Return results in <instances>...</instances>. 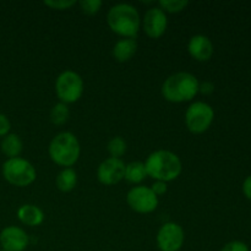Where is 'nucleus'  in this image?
<instances>
[{
  "mask_svg": "<svg viewBox=\"0 0 251 251\" xmlns=\"http://www.w3.org/2000/svg\"><path fill=\"white\" fill-rule=\"evenodd\" d=\"M0 251H1V247H0Z\"/></svg>",
  "mask_w": 251,
  "mask_h": 251,
  "instance_id": "obj_29",
  "label": "nucleus"
},
{
  "mask_svg": "<svg viewBox=\"0 0 251 251\" xmlns=\"http://www.w3.org/2000/svg\"><path fill=\"white\" fill-rule=\"evenodd\" d=\"M10 129H11V123H10L9 118L0 113V137H4L10 134Z\"/></svg>",
  "mask_w": 251,
  "mask_h": 251,
  "instance_id": "obj_25",
  "label": "nucleus"
},
{
  "mask_svg": "<svg viewBox=\"0 0 251 251\" xmlns=\"http://www.w3.org/2000/svg\"><path fill=\"white\" fill-rule=\"evenodd\" d=\"M215 119V110L208 103L198 100L191 103L185 112V125L193 134L207 131Z\"/></svg>",
  "mask_w": 251,
  "mask_h": 251,
  "instance_id": "obj_7",
  "label": "nucleus"
},
{
  "mask_svg": "<svg viewBox=\"0 0 251 251\" xmlns=\"http://www.w3.org/2000/svg\"><path fill=\"white\" fill-rule=\"evenodd\" d=\"M44 5L53 10H68L76 5V0H46Z\"/></svg>",
  "mask_w": 251,
  "mask_h": 251,
  "instance_id": "obj_23",
  "label": "nucleus"
},
{
  "mask_svg": "<svg viewBox=\"0 0 251 251\" xmlns=\"http://www.w3.org/2000/svg\"><path fill=\"white\" fill-rule=\"evenodd\" d=\"M150 188H151V190L153 191L157 196L164 195V194L167 193V190H168L167 183H164V181H158V180H154V183L152 184Z\"/></svg>",
  "mask_w": 251,
  "mask_h": 251,
  "instance_id": "obj_26",
  "label": "nucleus"
},
{
  "mask_svg": "<svg viewBox=\"0 0 251 251\" xmlns=\"http://www.w3.org/2000/svg\"><path fill=\"white\" fill-rule=\"evenodd\" d=\"M1 251H6V250H1Z\"/></svg>",
  "mask_w": 251,
  "mask_h": 251,
  "instance_id": "obj_30",
  "label": "nucleus"
},
{
  "mask_svg": "<svg viewBox=\"0 0 251 251\" xmlns=\"http://www.w3.org/2000/svg\"><path fill=\"white\" fill-rule=\"evenodd\" d=\"M198 77L188 71L172 74L164 80L161 92L166 100L172 103H183L193 100L199 93Z\"/></svg>",
  "mask_w": 251,
  "mask_h": 251,
  "instance_id": "obj_3",
  "label": "nucleus"
},
{
  "mask_svg": "<svg viewBox=\"0 0 251 251\" xmlns=\"http://www.w3.org/2000/svg\"><path fill=\"white\" fill-rule=\"evenodd\" d=\"M137 51V42L135 38H122L114 44L112 55L119 63H126Z\"/></svg>",
  "mask_w": 251,
  "mask_h": 251,
  "instance_id": "obj_15",
  "label": "nucleus"
},
{
  "mask_svg": "<svg viewBox=\"0 0 251 251\" xmlns=\"http://www.w3.org/2000/svg\"><path fill=\"white\" fill-rule=\"evenodd\" d=\"M2 176L9 184L19 188H25L34 183L37 172L33 164L22 157L7 158L2 163Z\"/></svg>",
  "mask_w": 251,
  "mask_h": 251,
  "instance_id": "obj_5",
  "label": "nucleus"
},
{
  "mask_svg": "<svg viewBox=\"0 0 251 251\" xmlns=\"http://www.w3.org/2000/svg\"><path fill=\"white\" fill-rule=\"evenodd\" d=\"M221 251H250L247 243L240 242V240H233L223 245Z\"/></svg>",
  "mask_w": 251,
  "mask_h": 251,
  "instance_id": "obj_24",
  "label": "nucleus"
},
{
  "mask_svg": "<svg viewBox=\"0 0 251 251\" xmlns=\"http://www.w3.org/2000/svg\"><path fill=\"white\" fill-rule=\"evenodd\" d=\"M29 244V237L22 228L7 226L0 232V247L6 251H25Z\"/></svg>",
  "mask_w": 251,
  "mask_h": 251,
  "instance_id": "obj_12",
  "label": "nucleus"
},
{
  "mask_svg": "<svg viewBox=\"0 0 251 251\" xmlns=\"http://www.w3.org/2000/svg\"><path fill=\"white\" fill-rule=\"evenodd\" d=\"M16 215L20 222L29 227H37L44 222V212L42 208L32 203H25L20 206Z\"/></svg>",
  "mask_w": 251,
  "mask_h": 251,
  "instance_id": "obj_14",
  "label": "nucleus"
},
{
  "mask_svg": "<svg viewBox=\"0 0 251 251\" xmlns=\"http://www.w3.org/2000/svg\"><path fill=\"white\" fill-rule=\"evenodd\" d=\"M0 150L7 158H16L20 157L22 150H24V144H22L21 137L17 134H7L6 136L2 137L1 144H0Z\"/></svg>",
  "mask_w": 251,
  "mask_h": 251,
  "instance_id": "obj_16",
  "label": "nucleus"
},
{
  "mask_svg": "<svg viewBox=\"0 0 251 251\" xmlns=\"http://www.w3.org/2000/svg\"><path fill=\"white\" fill-rule=\"evenodd\" d=\"M125 163L122 158H105L97 168V179L105 186H112L124 179Z\"/></svg>",
  "mask_w": 251,
  "mask_h": 251,
  "instance_id": "obj_10",
  "label": "nucleus"
},
{
  "mask_svg": "<svg viewBox=\"0 0 251 251\" xmlns=\"http://www.w3.org/2000/svg\"><path fill=\"white\" fill-rule=\"evenodd\" d=\"M215 91V85L211 81H203L199 85V92L202 95H211Z\"/></svg>",
  "mask_w": 251,
  "mask_h": 251,
  "instance_id": "obj_27",
  "label": "nucleus"
},
{
  "mask_svg": "<svg viewBox=\"0 0 251 251\" xmlns=\"http://www.w3.org/2000/svg\"><path fill=\"white\" fill-rule=\"evenodd\" d=\"M243 193H244L245 198L251 200V176H248L243 183Z\"/></svg>",
  "mask_w": 251,
  "mask_h": 251,
  "instance_id": "obj_28",
  "label": "nucleus"
},
{
  "mask_svg": "<svg viewBox=\"0 0 251 251\" xmlns=\"http://www.w3.org/2000/svg\"><path fill=\"white\" fill-rule=\"evenodd\" d=\"M158 4L164 12L176 14L185 9L189 5V1L188 0H161Z\"/></svg>",
  "mask_w": 251,
  "mask_h": 251,
  "instance_id": "obj_21",
  "label": "nucleus"
},
{
  "mask_svg": "<svg viewBox=\"0 0 251 251\" xmlns=\"http://www.w3.org/2000/svg\"><path fill=\"white\" fill-rule=\"evenodd\" d=\"M127 145L122 136H114L107 145V151L113 158H122L125 154Z\"/></svg>",
  "mask_w": 251,
  "mask_h": 251,
  "instance_id": "obj_20",
  "label": "nucleus"
},
{
  "mask_svg": "<svg viewBox=\"0 0 251 251\" xmlns=\"http://www.w3.org/2000/svg\"><path fill=\"white\" fill-rule=\"evenodd\" d=\"M85 83L76 71L65 70L59 74L55 80V93L61 103L70 104L82 97Z\"/></svg>",
  "mask_w": 251,
  "mask_h": 251,
  "instance_id": "obj_6",
  "label": "nucleus"
},
{
  "mask_svg": "<svg viewBox=\"0 0 251 251\" xmlns=\"http://www.w3.org/2000/svg\"><path fill=\"white\" fill-rule=\"evenodd\" d=\"M185 233L176 222H167L161 226L156 235L157 247L161 251H179L183 248Z\"/></svg>",
  "mask_w": 251,
  "mask_h": 251,
  "instance_id": "obj_9",
  "label": "nucleus"
},
{
  "mask_svg": "<svg viewBox=\"0 0 251 251\" xmlns=\"http://www.w3.org/2000/svg\"><path fill=\"white\" fill-rule=\"evenodd\" d=\"M145 163L147 176L153 180L173 181L183 171V164L178 154L168 150H157L149 154Z\"/></svg>",
  "mask_w": 251,
  "mask_h": 251,
  "instance_id": "obj_1",
  "label": "nucleus"
},
{
  "mask_svg": "<svg viewBox=\"0 0 251 251\" xmlns=\"http://www.w3.org/2000/svg\"><path fill=\"white\" fill-rule=\"evenodd\" d=\"M126 202L135 212L147 215L158 207L159 200L150 186L136 185L126 194Z\"/></svg>",
  "mask_w": 251,
  "mask_h": 251,
  "instance_id": "obj_8",
  "label": "nucleus"
},
{
  "mask_svg": "<svg viewBox=\"0 0 251 251\" xmlns=\"http://www.w3.org/2000/svg\"><path fill=\"white\" fill-rule=\"evenodd\" d=\"M51 161L64 168H71L80 158V141L70 131H61L51 139L48 147Z\"/></svg>",
  "mask_w": 251,
  "mask_h": 251,
  "instance_id": "obj_4",
  "label": "nucleus"
},
{
  "mask_svg": "<svg viewBox=\"0 0 251 251\" xmlns=\"http://www.w3.org/2000/svg\"><path fill=\"white\" fill-rule=\"evenodd\" d=\"M109 28L123 38H135L141 27V17L136 7L126 2L115 4L108 10Z\"/></svg>",
  "mask_w": 251,
  "mask_h": 251,
  "instance_id": "obj_2",
  "label": "nucleus"
},
{
  "mask_svg": "<svg viewBox=\"0 0 251 251\" xmlns=\"http://www.w3.org/2000/svg\"><path fill=\"white\" fill-rule=\"evenodd\" d=\"M168 26L167 14L159 6L150 7L142 19V28L150 38L157 39L162 37Z\"/></svg>",
  "mask_w": 251,
  "mask_h": 251,
  "instance_id": "obj_11",
  "label": "nucleus"
},
{
  "mask_svg": "<svg viewBox=\"0 0 251 251\" xmlns=\"http://www.w3.org/2000/svg\"><path fill=\"white\" fill-rule=\"evenodd\" d=\"M188 51L198 61H208L213 55L215 47L212 41L205 34H195L188 43Z\"/></svg>",
  "mask_w": 251,
  "mask_h": 251,
  "instance_id": "obj_13",
  "label": "nucleus"
},
{
  "mask_svg": "<svg viewBox=\"0 0 251 251\" xmlns=\"http://www.w3.org/2000/svg\"><path fill=\"white\" fill-rule=\"evenodd\" d=\"M78 5L86 15H96L100 10L103 2L102 0H81Z\"/></svg>",
  "mask_w": 251,
  "mask_h": 251,
  "instance_id": "obj_22",
  "label": "nucleus"
},
{
  "mask_svg": "<svg viewBox=\"0 0 251 251\" xmlns=\"http://www.w3.org/2000/svg\"><path fill=\"white\" fill-rule=\"evenodd\" d=\"M147 178V172L144 162L134 161L125 164L124 179L131 184H140Z\"/></svg>",
  "mask_w": 251,
  "mask_h": 251,
  "instance_id": "obj_17",
  "label": "nucleus"
},
{
  "mask_svg": "<svg viewBox=\"0 0 251 251\" xmlns=\"http://www.w3.org/2000/svg\"><path fill=\"white\" fill-rule=\"evenodd\" d=\"M69 117H70V110H69L68 104L61 102L54 104L53 108L50 109V114H49L50 122L53 123L54 125L65 124V123L68 122Z\"/></svg>",
  "mask_w": 251,
  "mask_h": 251,
  "instance_id": "obj_19",
  "label": "nucleus"
},
{
  "mask_svg": "<svg viewBox=\"0 0 251 251\" xmlns=\"http://www.w3.org/2000/svg\"><path fill=\"white\" fill-rule=\"evenodd\" d=\"M77 184V174L73 168H63L55 178V185L63 193L74 190Z\"/></svg>",
  "mask_w": 251,
  "mask_h": 251,
  "instance_id": "obj_18",
  "label": "nucleus"
}]
</instances>
